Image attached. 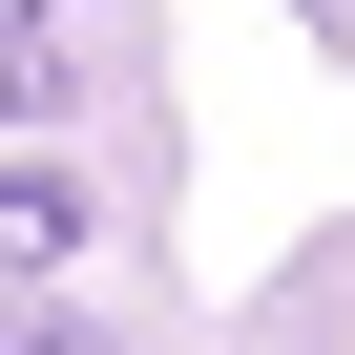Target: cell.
Listing matches in <instances>:
<instances>
[{
  "instance_id": "cell-1",
  "label": "cell",
  "mask_w": 355,
  "mask_h": 355,
  "mask_svg": "<svg viewBox=\"0 0 355 355\" xmlns=\"http://www.w3.org/2000/svg\"><path fill=\"white\" fill-rule=\"evenodd\" d=\"M84 251V167H0V272H63Z\"/></svg>"
},
{
  "instance_id": "cell-2",
  "label": "cell",
  "mask_w": 355,
  "mask_h": 355,
  "mask_svg": "<svg viewBox=\"0 0 355 355\" xmlns=\"http://www.w3.org/2000/svg\"><path fill=\"white\" fill-rule=\"evenodd\" d=\"M42 105H63V42L21 21V0H0V125H42Z\"/></svg>"
},
{
  "instance_id": "cell-3",
  "label": "cell",
  "mask_w": 355,
  "mask_h": 355,
  "mask_svg": "<svg viewBox=\"0 0 355 355\" xmlns=\"http://www.w3.org/2000/svg\"><path fill=\"white\" fill-rule=\"evenodd\" d=\"M0 355H84V313H42V293H0Z\"/></svg>"
}]
</instances>
